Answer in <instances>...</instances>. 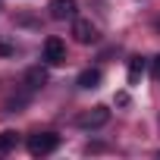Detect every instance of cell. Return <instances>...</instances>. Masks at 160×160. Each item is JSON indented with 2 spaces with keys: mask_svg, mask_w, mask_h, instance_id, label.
I'll return each mask as SVG.
<instances>
[{
  "mask_svg": "<svg viewBox=\"0 0 160 160\" xmlns=\"http://www.w3.org/2000/svg\"><path fill=\"white\" fill-rule=\"evenodd\" d=\"M25 148H28L32 157H44V154H50V151L60 148V135L57 132H35V135H28Z\"/></svg>",
  "mask_w": 160,
  "mask_h": 160,
  "instance_id": "1",
  "label": "cell"
},
{
  "mask_svg": "<svg viewBox=\"0 0 160 160\" xmlns=\"http://www.w3.org/2000/svg\"><path fill=\"white\" fill-rule=\"evenodd\" d=\"M107 122H110V110H107V107H94V110H85V113L75 116V126L85 129V132L101 129V126H107Z\"/></svg>",
  "mask_w": 160,
  "mask_h": 160,
  "instance_id": "2",
  "label": "cell"
},
{
  "mask_svg": "<svg viewBox=\"0 0 160 160\" xmlns=\"http://www.w3.org/2000/svg\"><path fill=\"white\" fill-rule=\"evenodd\" d=\"M72 38L78 44H94L98 41V25L88 19H72Z\"/></svg>",
  "mask_w": 160,
  "mask_h": 160,
  "instance_id": "3",
  "label": "cell"
},
{
  "mask_svg": "<svg viewBox=\"0 0 160 160\" xmlns=\"http://www.w3.org/2000/svg\"><path fill=\"white\" fill-rule=\"evenodd\" d=\"M44 63H47V66L66 63V44H63L60 38H47V41H44Z\"/></svg>",
  "mask_w": 160,
  "mask_h": 160,
  "instance_id": "4",
  "label": "cell"
},
{
  "mask_svg": "<svg viewBox=\"0 0 160 160\" xmlns=\"http://www.w3.org/2000/svg\"><path fill=\"white\" fill-rule=\"evenodd\" d=\"M75 10H78L75 0H50V16L60 19V22L63 19H75Z\"/></svg>",
  "mask_w": 160,
  "mask_h": 160,
  "instance_id": "5",
  "label": "cell"
},
{
  "mask_svg": "<svg viewBox=\"0 0 160 160\" xmlns=\"http://www.w3.org/2000/svg\"><path fill=\"white\" fill-rule=\"evenodd\" d=\"M101 78H104V75H101V69H85L82 75H78V82H75V85L82 88V91H94V88L101 85Z\"/></svg>",
  "mask_w": 160,
  "mask_h": 160,
  "instance_id": "6",
  "label": "cell"
},
{
  "mask_svg": "<svg viewBox=\"0 0 160 160\" xmlns=\"http://www.w3.org/2000/svg\"><path fill=\"white\" fill-rule=\"evenodd\" d=\"M25 85L35 91V88H44L47 85V69H41V66H32V69H25Z\"/></svg>",
  "mask_w": 160,
  "mask_h": 160,
  "instance_id": "7",
  "label": "cell"
},
{
  "mask_svg": "<svg viewBox=\"0 0 160 160\" xmlns=\"http://www.w3.org/2000/svg\"><path fill=\"white\" fill-rule=\"evenodd\" d=\"M141 72H144V57H132V60H129V82H132V85L141 78Z\"/></svg>",
  "mask_w": 160,
  "mask_h": 160,
  "instance_id": "8",
  "label": "cell"
},
{
  "mask_svg": "<svg viewBox=\"0 0 160 160\" xmlns=\"http://www.w3.org/2000/svg\"><path fill=\"white\" fill-rule=\"evenodd\" d=\"M16 141H19L16 132H10V129H7V132H0V154H10V151L16 148Z\"/></svg>",
  "mask_w": 160,
  "mask_h": 160,
  "instance_id": "9",
  "label": "cell"
},
{
  "mask_svg": "<svg viewBox=\"0 0 160 160\" xmlns=\"http://www.w3.org/2000/svg\"><path fill=\"white\" fill-rule=\"evenodd\" d=\"M151 75L160 82V53H157V57H154V63H151Z\"/></svg>",
  "mask_w": 160,
  "mask_h": 160,
  "instance_id": "10",
  "label": "cell"
}]
</instances>
